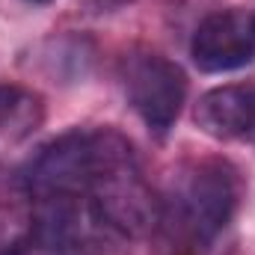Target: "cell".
I'll list each match as a JSON object with an SVG mask.
<instances>
[{
  "mask_svg": "<svg viewBox=\"0 0 255 255\" xmlns=\"http://www.w3.org/2000/svg\"><path fill=\"white\" fill-rule=\"evenodd\" d=\"M190 57L208 74L244 68L255 60V9L229 6L205 15L190 39Z\"/></svg>",
  "mask_w": 255,
  "mask_h": 255,
  "instance_id": "8992f818",
  "label": "cell"
},
{
  "mask_svg": "<svg viewBox=\"0 0 255 255\" xmlns=\"http://www.w3.org/2000/svg\"><path fill=\"white\" fill-rule=\"evenodd\" d=\"M122 86L128 104L142 119V125L154 136H166L187 98L184 68L163 54L139 51L125 57L122 63Z\"/></svg>",
  "mask_w": 255,
  "mask_h": 255,
  "instance_id": "5b68a950",
  "label": "cell"
},
{
  "mask_svg": "<svg viewBox=\"0 0 255 255\" xmlns=\"http://www.w3.org/2000/svg\"><path fill=\"white\" fill-rule=\"evenodd\" d=\"M238 172L229 163H196L178 181L169 208L163 205L160 223H169L190 247H208L235 217L238 208Z\"/></svg>",
  "mask_w": 255,
  "mask_h": 255,
  "instance_id": "7a4b0ae2",
  "label": "cell"
},
{
  "mask_svg": "<svg viewBox=\"0 0 255 255\" xmlns=\"http://www.w3.org/2000/svg\"><path fill=\"white\" fill-rule=\"evenodd\" d=\"M193 122L211 139H244L255 136V86L229 83L199 95Z\"/></svg>",
  "mask_w": 255,
  "mask_h": 255,
  "instance_id": "52a82bcc",
  "label": "cell"
},
{
  "mask_svg": "<svg viewBox=\"0 0 255 255\" xmlns=\"http://www.w3.org/2000/svg\"><path fill=\"white\" fill-rule=\"evenodd\" d=\"M36 241V205L0 202V255H18Z\"/></svg>",
  "mask_w": 255,
  "mask_h": 255,
  "instance_id": "9c48e42d",
  "label": "cell"
},
{
  "mask_svg": "<svg viewBox=\"0 0 255 255\" xmlns=\"http://www.w3.org/2000/svg\"><path fill=\"white\" fill-rule=\"evenodd\" d=\"M119 130L98 128V130H68L39 148L33 160L21 169L18 184L27 199H54V196H86L110 145L116 142Z\"/></svg>",
  "mask_w": 255,
  "mask_h": 255,
  "instance_id": "6da1fadb",
  "label": "cell"
},
{
  "mask_svg": "<svg viewBox=\"0 0 255 255\" xmlns=\"http://www.w3.org/2000/svg\"><path fill=\"white\" fill-rule=\"evenodd\" d=\"M36 241L54 255H130L128 235L101 217L86 196L33 199Z\"/></svg>",
  "mask_w": 255,
  "mask_h": 255,
  "instance_id": "277c9868",
  "label": "cell"
},
{
  "mask_svg": "<svg viewBox=\"0 0 255 255\" xmlns=\"http://www.w3.org/2000/svg\"><path fill=\"white\" fill-rule=\"evenodd\" d=\"M30 3H51V0H30Z\"/></svg>",
  "mask_w": 255,
  "mask_h": 255,
  "instance_id": "30bf717a",
  "label": "cell"
},
{
  "mask_svg": "<svg viewBox=\"0 0 255 255\" xmlns=\"http://www.w3.org/2000/svg\"><path fill=\"white\" fill-rule=\"evenodd\" d=\"M45 122V101L27 86H0V136L21 142L33 136Z\"/></svg>",
  "mask_w": 255,
  "mask_h": 255,
  "instance_id": "ba28073f",
  "label": "cell"
},
{
  "mask_svg": "<svg viewBox=\"0 0 255 255\" xmlns=\"http://www.w3.org/2000/svg\"><path fill=\"white\" fill-rule=\"evenodd\" d=\"M86 199L101 211L107 223H113L128 238H145L160 226L163 217V202L145 184L136 154L122 133L107 151Z\"/></svg>",
  "mask_w": 255,
  "mask_h": 255,
  "instance_id": "3957f363",
  "label": "cell"
}]
</instances>
